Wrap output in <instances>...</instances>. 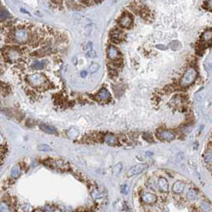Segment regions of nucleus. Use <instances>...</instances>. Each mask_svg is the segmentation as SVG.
<instances>
[{"label": "nucleus", "instance_id": "obj_25", "mask_svg": "<svg viewBox=\"0 0 212 212\" xmlns=\"http://www.w3.org/2000/svg\"><path fill=\"white\" fill-rule=\"evenodd\" d=\"M10 211V209H8V207L7 204H5L4 203H0V212L2 211Z\"/></svg>", "mask_w": 212, "mask_h": 212}, {"label": "nucleus", "instance_id": "obj_27", "mask_svg": "<svg viewBox=\"0 0 212 212\" xmlns=\"http://www.w3.org/2000/svg\"><path fill=\"white\" fill-rule=\"evenodd\" d=\"M129 191V187L128 185L126 184H124L123 186L121 187V192L122 193H124V194H128V192Z\"/></svg>", "mask_w": 212, "mask_h": 212}, {"label": "nucleus", "instance_id": "obj_16", "mask_svg": "<svg viewBox=\"0 0 212 212\" xmlns=\"http://www.w3.org/2000/svg\"><path fill=\"white\" fill-rule=\"evenodd\" d=\"M50 163L53 164V168H66V165L67 163L64 162V161H60V160H56V161H52L50 162Z\"/></svg>", "mask_w": 212, "mask_h": 212}, {"label": "nucleus", "instance_id": "obj_28", "mask_svg": "<svg viewBox=\"0 0 212 212\" xmlns=\"http://www.w3.org/2000/svg\"><path fill=\"white\" fill-rule=\"evenodd\" d=\"M43 211H56V210H55L53 207H49V206H46V207H44V209H43Z\"/></svg>", "mask_w": 212, "mask_h": 212}, {"label": "nucleus", "instance_id": "obj_17", "mask_svg": "<svg viewBox=\"0 0 212 212\" xmlns=\"http://www.w3.org/2000/svg\"><path fill=\"white\" fill-rule=\"evenodd\" d=\"M45 62L44 61H34L32 64V67L35 70H42L45 67Z\"/></svg>", "mask_w": 212, "mask_h": 212}, {"label": "nucleus", "instance_id": "obj_15", "mask_svg": "<svg viewBox=\"0 0 212 212\" xmlns=\"http://www.w3.org/2000/svg\"><path fill=\"white\" fill-rule=\"evenodd\" d=\"M187 198L189 200H195L198 198V192L195 189H189L187 192Z\"/></svg>", "mask_w": 212, "mask_h": 212}, {"label": "nucleus", "instance_id": "obj_4", "mask_svg": "<svg viewBox=\"0 0 212 212\" xmlns=\"http://www.w3.org/2000/svg\"><path fill=\"white\" fill-rule=\"evenodd\" d=\"M146 168H147V165H145V164H142V163L136 164V165L133 166L132 168H130L129 170L127 171V176L130 177V176L138 175V174L141 173Z\"/></svg>", "mask_w": 212, "mask_h": 212}, {"label": "nucleus", "instance_id": "obj_32", "mask_svg": "<svg viewBox=\"0 0 212 212\" xmlns=\"http://www.w3.org/2000/svg\"><path fill=\"white\" fill-rule=\"evenodd\" d=\"M157 48H159V49H167L165 46H157Z\"/></svg>", "mask_w": 212, "mask_h": 212}, {"label": "nucleus", "instance_id": "obj_11", "mask_svg": "<svg viewBox=\"0 0 212 212\" xmlns=\"http://www.w3.org/2000/svg\"><path fill=\"white\" fill-rule=\"evenodd\" d=\"M184 187H185V185H184L183 182L177 181L173 184L172 191H173L175 193H176V194H180V193L184 192Z\"/></svg>", "mask_w": 212, "mask_h": 212}, {"label": "nucleus", "instance_id": "obj_21", "mask_svg": "<svg viewBox=\"0 0 212 212\" xmlns=\"http://www.w3.org/2000/svg\"><path fill=\"white\" fill-rule=\"evenodd\" d=\"M20 168H19L18 166H16V167H15V168L12 169V171H11V176L15 179L18 178V176H20Z\"/></svg>", "mask_w": 212, "mask_h": 212}, {"label": "nucleus", "instance_id": "obj_8", "mask_svg": "<svg viewBox=\"0 0 212 212\" xmlns=\"http://www.w3.org/2000/svg\"><path fill=\"white\" fill-rule=\"evenodd\" d=\"M158 137L163 140H172L175 138V134L171 131H162L158 133Z\"/></svg>", "mask_w": 212, "mask_h": 212}, {"label": "nucleus", "instance_id": "obj_1", "mask_svg": "<svg viewBox=\"0 0 212 212\" xmlns=\"http://www.w3.org/2000/svg\"><path fill=\"white\" fill-rule=\"evenodd\" d=\"M197 78V71L193 68H190L187 70L181 79L180 84L182 86L187 87V86L192 85L194 82Z\"/></svg>", "mask_w": 212, "mask_h": 212}, {"label": "nucleus", "instance_id": "obj_31", "mask_svg": "<svg viewBox=\"0 0 212 212\" xmlns=\"http://www.w3.org/2000/svg\"><path fill=\"white\" fill-rule=\"evenodd\" d=\"M80 1L81 3H85V4H89L91 2V0H80Z\"/></svg>", "mask_w": 212, "mask_h": 212}, {"label": "nucleus", "instance_id": "obj_6", "mask_svg": "<svg viewBox=\"0 0 212 212\" xmlns=\"http://www.w3.org/2000/svg\"><path fill=\"white\" fill-rule=\"evenodd\" d=\"M141 199L145 203H148V204H152L156 202L157 197L156 195L152 193H149V192H144L141 195Z\"/></svg>", "mask_w": 212, "mask_h": 212}, {"label": "nucleus", "instance_id": "obj_26", "mask_svg": "<svg viewBox=\"0 0 212 212\" xmlns=\"http://www.w3.org/2000/svg\"><path fill=\"white\" fill-rule=\"evenodd\" d=\"M202 208L204 210V211H210V209H211V205H210L209 203H207V202H203Z\"/></svg>", "mask_w": 212, "mask_h": 212}, {"label": "nucleus", "instance_id": "obj_10", "mask_svg": "<svg viewBox=\"0 0 212 212\" xmlns=\"http://www.w3.org/2000/svg\"><path fill=\"white\" fill-rule=\"evenodd\" d=\"M158 185L160 189V191L163 192H168L169 190V184H168V180L165 178H160L159 181H158Z\"/></svg>", "mask_w": 212, "mask_h": 212}, {"label": "nucleus", "instance_id": "obj_5", "mask_svg": "<svg viewBox=\"0 0 212 212\" xmlns=\"http://www.w3.org/2000/svg\"><path fill=\"white\" fill-rule=\"evenodd\" d=\"M132 21H133V19H132V17L131 16V15L125 13L120 18L119 24L120 26L124 27V28H129L132 25Z\"/></svg>", "mask_w": 212, "mask_h": 212}, {"label": "nucleus", "instance_id": "obj_20", "mask_svg": "<svg viewBox=\"0 0 212 212\" xmlns=\"http://www.w3.org/2000/svg\"><path fill=\"white\" fill-rule=\"evenodd\" d=\"M203 158H204V160L206 163H211L212 154H211V149H209L208 151H207V152L205 153L204 155H203Z\"/></svg>", "mask_w": 212, "mask_h": 212}, {"label": "nucleus", "instance_id": "obj_24", "mask_svg": "<svg viewBox=\"0 0 212 212\" xmlns=\"http://www.w3.org/2000/svg\"><path fill=\"white\" fill-rule=\"evenodd\" d=\"M38 150L41 152H50L51 147L47 144H39L38 146Z\"/></svg>", "mask_w": 212, "mask_h": 212}, {"label": "nucleus", "instance_id": "obj_22", "mask_svg": "<svg viewBox=\"0 0 212 212\" xmlns=\"http://www.w3.org/2000/svg\"><path fill=\"white\" fill-rule=\"evenodd\" d=\"M122 168H123V166H122L121 163H118L117 164H116L113 168V175H118L121 171Z\"/></svg>", "mask_w": 212, "mask_h": 212}, {"label": "nucleus", "instance_id": "obj_30", "mask_svg": "<svg viewBox=\"0 0 212 212\" xmlns=\"http://www.w3.org/2000/svg\"><path fill=\"white\" fill-rule=\"evenodd\" d=\"M80 74L81 78H86V76H87V72L86 71H81Z\"/></svg>", "mask_w": 212, "mask_h": 212}, {"label": "nucleus", "instance_id": "obj_2", "mask_svg": "<svg viewBox=\"0 0 212 212\" xmlns=\"http://www.w3.org/2000/svg\"><path fill=\"white\" fill-rule=\"evenodd\" d=\"M14 40L18 43H25L30 38L29 31L26 29L20 28L15 30L13 34Z\"/></svg>", "mask_w": 212, "mask_h": 212}, {"label": "nucleus", "instance_id": "obj_14", "mask_svg": "<svg viewBox=\"0 0 212 212\" xmlns=\"http://www.w3.org/2000/svg\"><path fill=\"white\" fill-rule=\"evenodd\" d=\"M104 140L106 144L109 145H114L117 143V139L113 135H106L104 138Z\"/></svg>", "mask_w": 212, "mask_h": 212}, {"label": "nucleus", "instance_id": "obj_23", "mask_svg": "<svg viewBox=\"0 0 212 212\" xmlns=\"http://www.w3.org/2000/svg\"><path fill=\"white\" fill-rule=\"evenodd\" d=\"M99 69H100V65L97 64V63H95V62L92 63L90 66H89V71H90L91 73H96Z\"/></svg>", "mask_w": 212, "mask_h": 212}, {"label": "nucleus", "instance_id": "obj_12", "mask_svg": "<svg viewBox=\"0 0 212 212\" xmlns=\"http://www.w3.org/2000/svg\"><path fill=\"white\" fill-rule=\"evenodd\" d=\"M41 130H42L43 132H46L48 134H56L57 133V131L55 129L54 127L49 126V125H47L46 124H41L39 125Z\"/></svg>", "mask_w": 212, "mask_h": 212}, {"label": "nucleus", "instance_id": "obj_3", "mask_svg": "<svg viewBox=\"0 0 212 212\" xmlns=\"http://www.w3.org/2000/svg\"><path fill=\"white\" fill-rule=\"evenodd\" d=\"M27 80L30 85L34 86H43L46 82V78L41 73H34L27 78Z\"/></svg>", "mask_w": 212, "mask_h": 212}, {"label": "nucleus", "instance_id": "obj_19", "mask_svg": "<svg viewBox=\"0 0 212 212\" xmlns=\"http://www.w3.org/2000/svg\"><path fill=\"white\" fill-rule=\"evenodd\" d=\"M10 18V15L7 10H4V9H2V10H0V18H1L2 20H7V19H9Z\"/></svg>", "mask_w": 212, "mask_h": 212}, {"label": "nucleus", "instance_id": "obj_29", "mask_svg": "<svg viewBox=\"0 0 212 212\" xmlns=\"http://www.w3.org/2000/svg\"><path fill=\"white\" fill-rule=\"evenodd\" d=\"M206 6H207V9H208V10L211 11V0H207V2H206Z\"/></svg>", "mask_w": 212, "mask_h": 212}, {"label": "nucleus", "instance_id": "obj_9", "mask_svg": "<svg viewBox=\"0 0 212 212\" xmlns=\"http://www.w3.org/2000/svg\"><path fill=\"white\" fill-rule=\"evenodd\" d=\"M97 98L102 101H107L110 100L111 98V95L109 92L106 89H102L97 95Z\"/></svg>", "mask_w": 212, "mask_h": 212}, {"label": "nucleus", "instance_id": "obj_7", "mask_svg": "<svg viewBox=\"0 0 212 212\" xmlns=\"http://www.w3.org/2000/svg\"><path fill=\"white\" fill-rule=\"evenodd\" d=\"M108 57L111 60H117L121 57V54L114 46H109L108 49Z\"/></svg>", "mask_w": 212, "mask_h": 212}, {"label": "nucleus", "instance_id": "obj_18", "mask_svg": "<svg viewBox=\"0 0 212 212\" xmlns=\"http://www.w3.org/2000/svg\"><path fill=\"white\" fill-rule=\"evenodd\" d=\"M211 38H212L211 30H207L205 31L202 35V39L204 41H206V42H208V41H211Z\"/></svg>", "mask_w": 212, "mask_h": 212}, {"label": "nucleus", "instance_id": "obj_13", "mask_svg": "<svg viewBox=\"0 0 212 212\" xmlns=\"http://www.w3.org/2000/svg\"><path fill=\"white\" fill-rule=\"evenodd\" d=\"M111 36L112 38L116 42H119L120 41H121L122 39H123L124 34H123V33L121 30H113L112 32Z\"/></svg>", "mask_w": 212, "mask_h": 212}]
</instances>
